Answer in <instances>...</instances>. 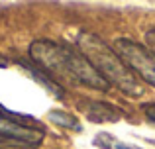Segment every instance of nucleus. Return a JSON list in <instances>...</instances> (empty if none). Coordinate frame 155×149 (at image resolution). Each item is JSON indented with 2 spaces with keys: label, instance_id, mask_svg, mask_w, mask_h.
<instances>
[{
  "label": "nucleus",
  "instance_id": "nucleus-1",
  "mask_svg": "<svg viewBox=\"0 0 155 149\" xmlns=\"http://www.w3.org/2000/svg\"><path fill=\"white\" fill-rule=\"evenodd\" d=\"M28 53H30L31 63L41 67L53 80H55V76H65L67 80L81 83L84 86L94 88V90H108L110 88L108 80L73 45L57 43L51 39H38L30 45Z\"/></svg>",
  "mask_w": 155,
  "mask_h": 149
},
{
  "label": "nucleus",
  "instance_id": "nucleus-2",
  "mask_svg": "<svg viewBox=\"0 0 155 149\" xmlns=\"http://www.w3.org/2000/svg\"><path fill=\"white\" fill-rule=\"evenodd\" d=\"M77 45H79L81 53L92 63L96 71L108 80L110 84H114L116 88H120L124 94L137 98L143 94V84L136 79L134 71L124 63V59L112 49L106 41L98 37V35L91 34V31H81L77 37Z\"/></svg>",
  "mask_w": 155,
  "mask_h": 149
},
{
  "label": "nucleus",
  "instance_id": "nucleus-3",
  "mask_svg": "<svg viewBox=\"0 0 155 149\" xmlns=\"http://www.w3.org/2000/svg\"><path fill=\"white\" fill-rule=\"evenodd\" d=\"M114 51L124 59V63L141 76L147 84L155 86V53L147 49V45L120 37L114 41Z\"/></svg>",
  "mask_w": 155,
  "mask_h": 149
},
{
  "label": "nucleus",
  "instance_id": "nucleus-4",
  "mask_svg": "<svg viewBox=\"0 0 155 149\" xmlns=\"http://www.w3.org/2000/svg\"><path fill=\"white\" fill-rule=\"evenodd\" d=\"M0 138L8 139L16 147H38L43 141V130L20 122L14 116L0 114Z\"/></svg>",
  "mask_w": 155,
  "mask_h": 149
},
{
  "label": "nucleus",
  "instance_id": "nucleus-5",
  "mask_svg": "<svg viewBox=\"0 0 155 149\" xmlns=\"http://www.w3.org/2000/svg\"><path fill=\"white\" fill-rule=\"evenodd\" d=\"M122 116V110L108 102H88L87 106V118L91 122H118Z\"/></svg>",
  "mask_w": 155,
  "mask_h": 149
},
{
  "label": "nucleus",
  "instance_id": "nucleus-6",
  "mask_svg": "<svg viewBox=\"0 0 155 149\" xmlns=\"http://www.w3.org/2000/svg\"><path fill=\"white\" fill-rule=\"evenodd\" d=\"M20 65H22L24 69L28 71V73H31V76H35V79H38L39 83L45 84V86L49 88V90H51L55 96H63V90H61V86H59V84H57V83H55V80H53L47 73H43V71L39 69V67L35 65V63L31 65V63H28V61H20Z\"/></svg>",
  "mask_w": 155,
  "mask_h": 149
},
{
  "label": "nucleus",
  "instance_id": "nucleus-7",
  "mask_svg": "<svg viewBox=\"0 0 155 149\" xmlns=\"http://www.w3.org/2000/svg\"><path fill=\"white\" fill-rule=\"evenodd\" d=\"M47 118H49L53 124L61 126V128H67V130H77V131L81 130L79 120H77L75 116L67 114V112H61V110H51L49 114H47Z\"/></svg>",
  "mask_w": 155,
  "mask_h": 149
},
{
  "label": "nucleus",
  "instance_id": "nucleus-8",
  "mask_svg": "<svg viewBox=\"0 0 155 149\" xmlns=\"http://www.w3.org/2000/svg\"><path fill=\"white\" fill-rule=\"evenodd\" d=\"M94 145L100 149H140V147H134V145H126L120 139L112 138L110 134H98L94 138Z\"/></svg>",
  "mask_w": 155,
  "mask_h": 149
},
{
  "label": "nucleus",
  "instance_id": "nucleus-9",
  "mask_svg": "<svg viewBox=\"0 0 155 149\" xmlns=\"http://www.w3.org/2000/svg\"><path fill=\"white\" fill-rule=\"evenodd\" d=\"M141 108H143V114L147 116L149 122L155 124V102H149V104H145V106H141Z\"/></svg>",
  "mask_w": 155,
  "mask_h": 149
},
{
  "label": "nucleus",
  "instance_id": "nucleus-10",
  "mask_svg": "<svg viewBox=\"0 0 155 149\" xmlns=\"http://www.w3.org/2000/svg\"><path fill=\"white\" fill-rule=\"evenodd\" d=\"M145 41H147V49L151 53H155V30H149L145 34Z\"/></svg>",
  "mask_w": 155,
  "mask_h": 149
},
{
  "label": "nucleus",
  "instance_id": "nucleus-11",
  "mask_svg": "<svg viewBox=\"0 0 155 149\" xmlns=\"http://www.w3.org/2000/svg\"><path fill=\"white\" fill-rule=\"evenodd\" d=\"M8 145H12V147H16V145H14V143H10V141H8V139H4V138H0V149H2V147H8Z\"/></svg>",
  "mask_w": 155,
  "mask_h": 149
}]
</instances>
